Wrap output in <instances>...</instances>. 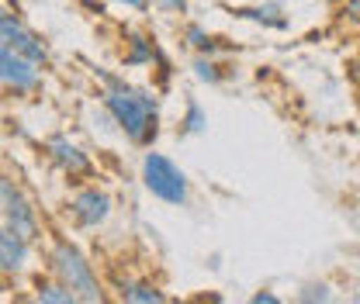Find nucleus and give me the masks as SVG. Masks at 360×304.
Returning a JSON list of instances; mask_svg holds the SVG:
<instances>
[{
    "instance_id": "17",
    "label": "nucleus",
    "mask_w": 360,
    "mask_h": 304,
    "mask_svg": "<svg viewBox=\"0 0 360 304\" xmlns=\"http://www.w3.org/2000/svg\"><path fill=\"white\" fill-rule=\"evenodd\" d=\"M298 301L312 304V301H333V291H329V284H305L302 291H298Z\"/></svg>"
},
{
    "instance_id": "11",
    "label": "nucleus",
    "mask_w": 360,
    "mask_h": 304,
    "mask_svg": "<svg viewBox=\"0 0 360 304\" xmlns=\"http://www.w3.org/2000/svg\"><path fill=\"white\" fill-rule=\"evenodd\" d=\"M160 55V45L153 42L146 32H125V52H122V66L139 70V66H149L156 62Z\"/></svg>"
},
{
    "instance_id": "7",
    "label": "nucleus",
    "mask_w": 360,
    "mask_h": 304,
    "mask_svg": "<svg viewBox=\"0 0 360 304\" xmlns=\"http://www.w3.org/2000/svg\"><path fill=\"white\" fill-rule=\"evenodd\" d=\"M0 45H7V48H14V52H21V55H28V59H35L39 66L49 62V45H45L14 11H4V14H0Z\"/></svg>"
},
{
    "instance_id": "12",
    "label": "nucleus",
    "mask_w": 360,
    "mask_h": 304,
    "mask_svg": "<svg viewBox=\"0 0 360 304\" xmlns=\"http://www.w3.org/2000/svg\"><path fill=\"white\" fill-rule=\"evenodd\" d=\"M191 73H194V80H201L208 87H222L229 80H236V70L229 62H222L219 55H194L191 59Z\"/></svg>"
},
{
    "instance_id": "15",
    "label": "nucleus",
    "mask_w": 360,
    "mask_h": 304,
    "mask_svg": "<svg viewBox=\"0 0 360 304\" xmlns=\"http://www.w3.org/2000/svg\"><path fill=\"white\" fill-rule=\"evenodd\" d=\"M35 301L39 304H77V294H73L63 280H56V277L49 273V280H39V284H35Z\"/></svg>"
},
{
    "instance_id": "9",
    "label": "nucleus",
    "mask_w": 360,
    "mask_h": 304,
    "mask_svg": "<svg viewBox=\"0 0 360 304\" xmlns=\"http://www.w3.org/2000/svg\"><path fill=\"white\" fill-rule=\"evenodd\" d=\"M32 246L35 242H28L14 228H0V270H4V277H21L28 270Z\"/></svg>"
},
{
    "instance_id": "5",
    "label": "nucleus",
    "mask_w": 360,
    "mask_h": 304,
    "mask_svg": "<svg viewBox=\"0 0 360 304\" xmlns=\"http://www.w3.org/2000/svg\"><path fill=\"white\" fill-rule=\"evenodd\" d=\"M0 84L4 93L14 97V100H28L35 93H42L45 80H42V66L7 45H0Z\"/></svg>"
},
{
    "instance_id": "16",
    "label": "nucleus",
    "mask_w": 360,
    "mask_h": 304,
    "mask_svg": "<svg viewBox=\"0 0 360 304\" xmlns=\"http://www.w3.org/2000/svg\"><path fill=\"white\" fill-rule=\"evenodd\" d=\"M180 135H201V131H208V111L191 97L187 100V107H184V118H180V125H177Z\"/></svg>"
},
{
    "instance_id": "10",
    "label": "nucleus",
    "mask_w": 360,
    "mask_h": 304,
    "mask_svg": "<svg viewBox=\"0 0 360 304\" xmlns=\"http://www.w3.org/2000/svg\"><path fill=\"white\" fill-rule=\"evenodd\" d=\"M236 18L243 21H253L260 28H270V32H284L291 25V18L284 14V4L277 0H267V4H253V7H236Z\"/></svg>"
},
{
    "instance_id": "21",
    "label": "nucleus",
    "mask_w": 360,
    "mask_h": 304,
    "mask_svg": "<svg viewBox=\"0 0 360 304\" xmlns=\"http://www.w3.org/2000/svg\"><path fill=\"white\" fill-rule=\"evenodd\" d=\"M277 301H281V298L270 294V291H257V294H253V304H277Z\"/></svg>"
},
{
    "instance_id": "19",
    "label": "nucleus",
    "mask_w": 360,
    "mask_h": 304,
    "mask_svg": "<svg viewBox=\"0 0 360 304\" xmlns=\"http://www.w3.org/2000/svg\"><path fill=\"white\" fill-rule=\"evenodd\" d=\"M343 21L347 25H354V28H360V0H343Z\"/></svg>"
},
{
    "instance_id": "4",
    "label": "nucleus",
    "mask_w": 360,
    "mask_h": 304,
    "mask_svg": "<svg viewBox=\"0 0 360 304\" xmlns=\"http://www.w3.org/2000/svg\"><path fill=\"white\" fill-rule=\"evenodd\" d=\"M0 218H4V228H14L28 242H39L42 239L39 211H35V204L28 201V194L21 190V183L14 176H4L0 180Z\"/></svg>"
},
{
    "instance_id": "20",
    "label": "nucleus",
    "mask_w": 360,
    "mask_h": 304,
    "mask_svg": "<svg viewBox=\"0 0 360 304\" xmlns=\"http://www.w3.org/2000/svg\"><path fill=\"white\" fill-rule=\"evenodd\" d=\"M350 80H354V87H357V93H360V48H357V55L350 59Z\"/></svg>"
},
{
    "instance_id": "18",
    "label": "nucleus",
    "mask_w": 360,
    "mask_h": 304,
    "mask_svg": "<svg viewBox=\"0 0 360 304\" xmlns=\"http://www.w3.org/2000/svg\"><path fill=\"white\" fill-rule=\"evenodd\" d=\"M160 14H167V18H184L187 14V0H149Z\"/></svg>"
},
{
    "instance_id": "3",
    "label": "nucleus",
    "mask_w": 360,
    "mask_h": 304,
    "mask_svg": "<svg viewBox=\"0 0 360 304\" xmlns=\"http://www.w3.org/2000/svg\"><path fill=\"white\" fill-rule=\"evenodd\" d=\"M139 176H142V187L156 201H163L170 208H187V201H191V180H187V173L180 170L170 156L149 149L142 156V163H139Z\"/></svg>"
},
{
    "instance_id": "2",
    "label": "nucleus",
    "mask_w": 360,
    "mask_h": 304,
    "mask_svg": "<svg viewBox=\"0 0 360 304\" xmlns=\"http://www.w3.org/2000/svg\"><path fill=\"white\" fill-rule=\"evenodd\" d=\"M45 266H49V273H52L56 280H63V284L77 294V301H84V304L104 301V287H101V280H97L94 263H90L73 242L56 239V242L45 249Z\"/></svg>"
},
{
    "instance_id": "1",
    "label": "nucleus",
    "mask_w": 360,
    "mask_h": 304,
    "mask_svg": "<svg viewBox=\"0 0 360 304\" xmlns=\"http://www.w3.org/2000/svg\"><path fill=\"white\" fill-rule=\"evenodd\" d=\"M101 107L115 118V128L139 149H153L160 138V97L118 73H101Z\"/></svg>"
},
{
    "instance_id": "8",
    "label": "nucleus",
    "mask_w": 360,
    "mask_h": 304,
    "mask_svg": "<svg viewBox=\"0 0 360 304\" xmlns=\"http://www.w3.org/2000/svg\"><path fill=\"white\" fill-rule=\"evenodd\" d=\"M45 156H49V163H52L59 173H66L70 180L94 173L90 156L77 142H70V135H49V138H45Z\"/></svg>"
},
{
    "instance_id": "13",
    "label": "nucleus",
    "mask_w": 360,
    "mask_h": 304,
    "mask_svg": "<svg viewBox=\"0 0 360 304\" xmlns=\"http://www.w3.org/2000/svg\"><path fill=\"white\" fill-rule=\"evenodd\" d=\"M115 291H118V301H129V304H163L167 301V294H163L156 284L139 280V277H125V280H118V284H115Z\"/></svg>"
},
{
    "instance_id": "14",
    "label": "nucleus",
    "mask_w": 360,
    "mask_h": 304,
    "mask_svg": "<svg viewBox=\"0 0 360 304\" xmlns=\"http://www.w3.org/2000/svg\"><path fill=\"white\" fill-rule=\"evenodd\" d=\"M184 45L194 52V55H222L225 48V39L219 35H212L205 25H198V21H191V25H184Z\"/></svg>"
},
{
    "instance_id": "22",
    "label": "nucleus",
    "mask_w": 360,
    "mask_h": 304,
    "mask_svg": "<svg viewBox=\"0 0 360 304\" xmlns=\"http://www.w3.org/2000/svg\"><path fill=\"white\" fill-rule=\"evenodd\" d=\"M111 4H122V7H129V11H146V7H149V0H111Z\"/></svg>"
},
{
    "instance_id": "6",
    "label": "nucleus",
    "mask_w": 360,
    "mask_h": 304,
    "mask_svg": "<svg viewBox=\"0 0 360 304\" xmlns=\"http://www.w3.org/2000/svg\"><path fill=\"white\" fill-rule=\"evenodd\" d=\"M66 215H70V221H73L77 228L94 232V228H101V225L111 218V197H108V190L87 183V187H80V190L66 201Z\"/></svg>"
}]
</instances>
